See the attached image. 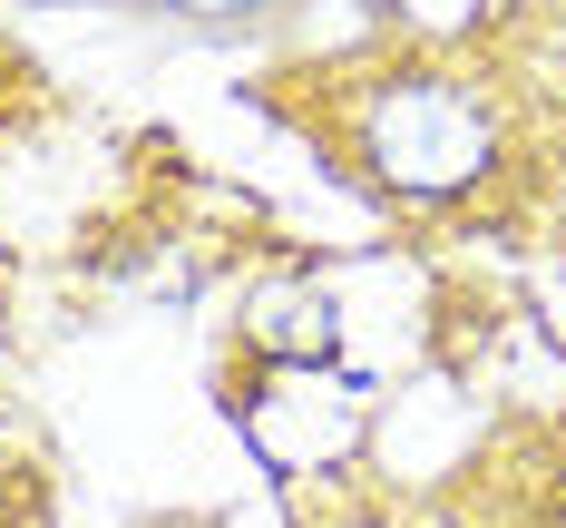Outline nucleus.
Here are the masks:
<instances>
[{"label":"nucleus","instance_id":"nucleus-3","mask_svg":"<svg viewBox=\"0 0 566 528\" xmlns=\"http://www.w3.org/2000/svg\"><path fill=\"white\" fill-rule=\"evenodd\" d=\"M176 10H196V20H244V10H274V0H176Z\"/></svg>","mask_w":566,"mask_h":528},{"label":"nucleus","instance_id":"nucleus-2","mask_svg":"<svg viewBox=\"0 0 566 528\" xmlns=\"http://www.w3.org/2000/svg\"><path fill=\"white\" fill-rule=\"evenodd\" d=\"M244 333L274 352V362H323L333 352V293L323 284H264Z\"/></svg>","mask_w":566,"mask_h":528},{"label":"nucleus","instance_id":"nucleus-5","mask_svg":"<svg viewBox=\"0 0 566 528\" xmlns=\"http://www.w3.org/2000/svg\"><path fill=\"white\" fill-rule=\"evenodd\" d=\"M557 528H566V499H557Z\"/></svg>","mask_w":566,"mask_h":528},{"label":"nucleus","instance_id":"nucleus-4","mask_svg":"<svg viewBox=\"0 0 566 528\" xmlns=\"http://www.w3.org/2000/svg\"><path fill=\"white\" fill-rule=\"evenodd\" d=\"M342 528H391V519H342Z\"/></svg>","mask_w":566,"mask_h":528},{"label":"nucleus","instance_id":"nucleus-1","mask_svg":"<svg viewBox=\"0 0 566 528\" xmlns=\"http://www.w3.org/2000/svg\"><path fill=\"white\" fill-rule=\"evenodd\" d=\"M342 147H352V167L371 186H391L410 206H450L499 167V108H489V89L469 69L420 59V69H381V79L352 89Z\"/></svg>","mask_w":566,"mask_h":528}]
</instances>
